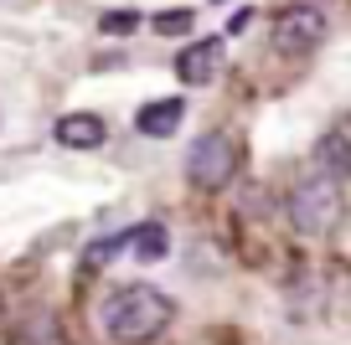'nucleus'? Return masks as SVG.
Here are the masks:
<instances>
[{"label": "nucleus", "mask_w": 351, "mask_h": 345, "mask_svg": "<svg viewBox=\"0 0 351 345\" xmlns=\"http://www.w3.org/2000/svg\"><path fill=\"white\" fill-rule=\"evenodd\" d=\"M176 320V299L155 283H119L99 304V330L114 345H155Z\"/></svg>", "instance_id": "obj_1"}, {"label": "nucleus", "mask_w": 351, "mask_h": 345, "mask_svg": "<svg viewBox=\"0 0 351 345\" xmlns=\"http://www.w3.org/2000/svg\"><path fill=\"white\" fill-rule=\"evenodd\" d=\"M336 222H341V181L320 170L305 175L289 191V227L300 238H326V232H336Z\"/></svg>", "instance_id": "obj_2"}, {"label": "nucleus", "mask_w": 351, "mask_h": 345, "mask_svg": "<svg viewBox=\"0 0 351 345\" xmlns=\"http://www.w3.org/2000/svg\"><path fill=\"white\" fill-rule=\"evenodd\" d=\"M232 175H238V140L232 134L212 129L186 150V181L197 191H222V186H232Z\"/></svg>", "instance_id": "obj_3"}, {"label": "nucleus", "mask_w": 351, "mask_h": 345, "mask_svg": "<svg viewBox=\"0 0 351 345\" xmlns=\"http://www.w3.org/2000/svg\"><path fill=\"white\" fill-rule=\"evenodd\" d=\"M326 42V11L310 0H289L285 11H274V47L285 57H305Z\"/></svg>", "instance_id": "obj_4"}, {"label": "nucleus", "mask_w": 351, "mask_h": 345, "mask_svg": "<svg viewBox=\"0 0 351 345\" xmlns=\"http://www.w3.org/2000/svg\"><path fill=\"white\" fill-rule=\"evenodd\" d=\"M222 73V36H197L191 47L176 52V77L186 88H207Z\"/></svg>", "instance_id": "obj_5"}, {"label": "nucleus", "mask_w": 351, "mask_h": 345, "mask_svg": "<svg viewBox=\"0 0 351 345\" xmlns=\"http://www.w3.org/2000/svg\"><path fill=\"white\" fill-rule=\"evenodd\" d=\"M181 119H186V103H181V98H155V103H145L140 114H134V129H140L145 140H171V134L181 129Z\"/></svg>", "instance_id": "obj_6"}, {"label": "nucleus", "mask_w": 351, "mask_h": 345, "mask_svg": "<svg viewBox=\"0 0 351 345\" xmlns=\"http://www.w3.org/2000/svg\"><path fill=\"white\" fill-rule=\"evenodd\" d=\"M52 134H57V144H67V150H99V144L109 140V124H104L99 114H62Z\"/></svg>", "instance_id": "obj_7"}, {"label": "nucleus", "mask_w": 351, "mask_h": 345, "mask_svg": "<svg viewBox=\"0 0 351 345\" xmlns=\"http://www.w3.org/2000/svg\"><path fill=\"white\" fill-rule=\"evenodd\" d=\"M315 170L330 175V181H346V175H351V140H346L341 129L320 134V144H315Z\"/></svg>", "instance_id": "obj_8"}, {"label": "nucleus", "mask_w": 351, "mask_h": 345, "mask_svg": "<svg viewBox=\"0 0 351 345\" xmlns=\"http://www.w3.org/2000/svg\"><path fill=\"white\" fill-rule=\"evenodd\" d=\"M11 345H67V335H62V324H57V314H47V309H32L21 324H16Z\"/></svg>", "instance_id": "obj_9"}, {"label": "nucleus", "mask_w": 351, "mask_h": 345, "mask_svg": "<svg viewBox=\"0 0 351 345\" xmlns=\"http://www.w3.org/2000/svg\"><path fill=\"white\" fill-rule=\"evenodd\" d=\"M130 248H134V258H140V263H160L165 253H171V232H165L160 222H140Z\"/></svg>", "instance_id": "obj_10"}, {"label": "nucleus", "mask_w": 351, "mask_h": 345, "mask_svg": "<svg viewBox=\"0 0 351 345\" xmlns=\"http://www.w3.org/2000/svg\"><path fill=\"white\" fill-rule=\"evenodd\" d=\"M130 242H134V227H124V232H114V238H99L93 248L83 253V268H104V263H109V258H119V253L130 248Z\"/></svg>", "instance_id": "obj_11"}, {"label": "nucleus", "mask_w": 351, "mask_h": 345, "mask_svg": "<svg viewBox=\"0 0 351 345\" xmlns=\"http://www.w3.org/2000/svg\"><path fill=\"white\" fill-rule=\"evenodd\" d=\"M150 26H155V36H181V31L197 26V11H186V5H181V11H160Z\"/></svg>", "instance_id": "obj_12"}, {"label": "nucleus", "mask_w": 351, "mask_h": 345, "mask_svg": "<svg viewBox=\"0 0 351 345\" xmlns=\"http://www.w3.org/2000/svg\"><path fill=\"white\" fill-rule=\"evenodd\" d=\"M134 26H140V16H134V11H109L99 21V31L104 36H124V31H134Z\"/></svg>", "instance_id": "obj_13"}, {"label": "nucleus", "mask_w": 351, "mask_h": 345, "mask_svg": "<svg viewBox=\"0 0 351 345\" xmlns=\"http://www.w3.org/2000/svg\"><path fill=\"white\" fill-rule=\"evenodd\" d=\"M253 21V11H238V16H232V21H228V36H238L243 31V26H248Z\"/></svg>", "instance_id": "obj_14"}]
</instances>
